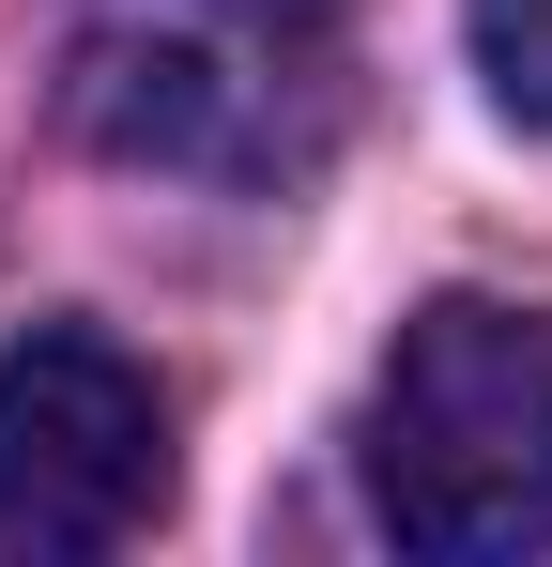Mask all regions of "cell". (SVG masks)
<instances>
[{
    "instance_id": "1",
    "label": "cell",
    "mask_w": 552,
    "mask_h": 567,
    "mask_svg": "<svg viewBox=\"0 0 552 567\" xmlns=\"http://www.w3.org/2000/svg\"><path fill=\"white\" fill-rule=\"evenodd\" d=\"M368 522L430 567H522L552 553V307L430 291L368 383Z\"/></svg>"
},
{
    "instance_id": "2",
    "label": "cell",
    "mask_w": 552,
    "mask_h": 567,
    "mask_svg": "<svg viewBox=\"0 0 552 567\" xmlns=\"http://www.w3.org/2000/svg\"><path fill=\"white\" fill-rule=\"evenodd\" d=\"M78 123L123 169L292 185L338 138V62H323L307 0H123L78 31Z\"/></svg>"
},
{
    "instance_id": "3",
    "label": "cell",
    "mask_w": 552,
    "mask_h": 567,
    "mask_svg": "<svg viewBox=\"0 0 552 567\" xmlns=\"http://www.w3.org/2000/svg\"><path fill=\"white\" fill-rule=\"evenodd\" d=\"M170 506V399L123 338L31 322L0 353V567H78L154 537Z\"/></svg>"
},
{
    "instance_id": "4",
    "label": "cell",
    "mask_w": 552,
    "mask_h": 567,
    "mask_svg": "<svg viewBox=\"0 0 552 567\" xmlns=\"http://www.w3.org/2000/svg\"><path fill=\"white\" fill-rule=\"evenodd\" d=\"M460 31H476L491 107H507L522 138H552V0H460Z\"/></svg>"
}]
</instances>
